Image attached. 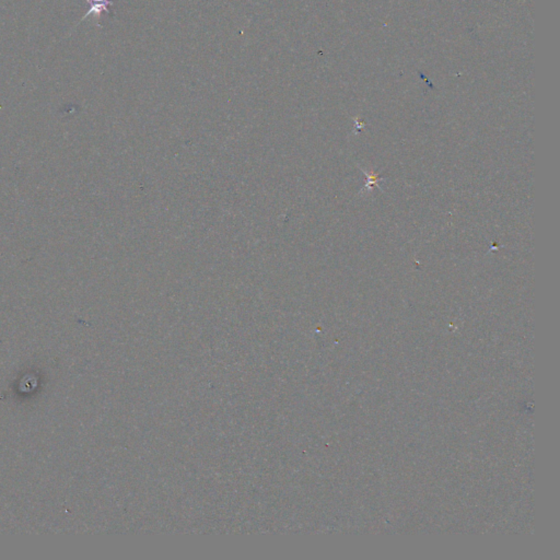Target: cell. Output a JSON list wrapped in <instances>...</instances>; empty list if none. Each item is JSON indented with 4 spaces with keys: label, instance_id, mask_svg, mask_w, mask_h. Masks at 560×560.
Wrapping results in <instances>:
<instances>
[{
    "label": "cell",
    "instance_id": "6da1fadb",
    "mask_svg": "<svg viewBox=\"0 0 560 560\" xmlns=\"http://www.w3.org/2000/svg\"><path fill=\"white\" fill-rule=\"evenodd\" d=\"M89 3H90V9H89L88 12L83 16L80 22L87 19L90 14H94V16L96 17V19L99 20L100 18H101L102 12H107V14H109V6L114 5L112 0H90Z\"/></svg>",
    "mask_w": 560,
    "mask_h": 560
}]
</instances>
